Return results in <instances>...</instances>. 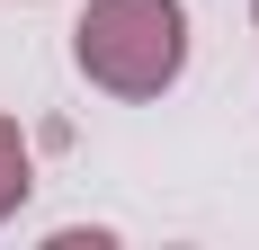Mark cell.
Instances as JSON below:
<instances>
[{
	"label": "cell",
	"mask_w": 259,
	"mask_h": 250,
	"mask_svg": "<svg viewBox=\"0 0 259 250\" xmlns=\"http://www.w3.org/2000/svg\"><path fill=\"white\" fill-rule=\"evenodd\" d=\"M72 63L107 99H170L188 72V0H90L72 18Z\"/></svg>",
	"instance_id": "cell-1"
},
{
	"label": "cell",
	"mask_w": 259,
	"mask_h": 250,
	"mask_svg": "<svg viewBox=\"0 0 259 250\" xmlns=\"http://www.w3.org/2000/svg\"><path fill=\"white\" fill-rule=\"evenodd\" d=\"M27 197H36V143H27L18 116H0V224H9Z\"/></svg>",
	"instance_id": "cell-2"
},
{
	"label": "cell",
	"mask_w": 259,
	"mask_h": 250,
	"mask_svg": "<svg viewBox=\"0 0 259 250\" xmlns=\"http://www.w3.org/2000/svg\"><path fill=\"white\" fill-rule=\"evenodd\" d=\"M250 18H259V0H250Z\"/></svg>",
	"instance_id": "cell-3"
}]
</instances>
